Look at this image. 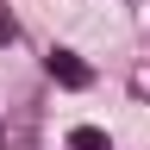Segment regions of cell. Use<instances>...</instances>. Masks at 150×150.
I'll use <instances>...</instances> for the list:
<instances>
[{"mask_svg":"<svg viewBox=\"0 0 150 150\" xmlns=\"http://www.w3.org/2000/svg\"><path fill=\"white\" fill-rule=\"evenodd\" d=\"M44 69H50V81H63V88H88V81H94V69H88L75 50H50Z\"/></svg>","mask_w":150,"mask_h":150,"instance_id":"obj_1","label":"cell"},{"mask_svg":"<svg viewBox=\"0 0 150 150\" xmlns=\"http://www.w3.org/2000/svg\"><path fill=\"white\" fill-rule=\"evenodd\" d=\"M13 38H19V19L6 13V0H0V44H13Z\"/></svg>","mask_w":150,"mask_h":150,"instance_id":"obj_3","label":"cell"},{"mask_svg":"<svg viewBox=\"0 0 150 150\" xmlns=\"http://www.w3.org/2000/svg\"><path fill=\"white\" fill-rule=\"evenodd\" d=\"M69 150H112V138H106L100 125H75L69 131Z\"/></svg>","mask_w":150,"mask_h":150,"instance_id":"obj_2","label":"cell"}]
</instances>
